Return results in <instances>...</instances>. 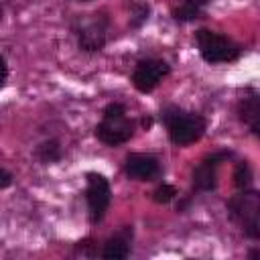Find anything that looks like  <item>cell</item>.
<instances>
[{
    "instance_id": "obj_1",
    "label": "cell",
    "mask_w": 260,
    "mask_h": 260,
    "mask_svg": "<svg viewBox=\"0 0 260 260\" xmlns=\"http://www.w3.org/2000/svg\"><path fill=\"white\" fill-rule=\"evenodd\" d=\"M228 213L240 230L252 238L260 240V191H240L228 201Z\"/></svg>"
},
{
    "instance_id": "obj_2",
    "label": "cell",
    "mask_w": 260,
    "mask_h": 260,
    "mask_svg": "<svg viewBox=\"0 0 260 260\" xmlns=\"http://www.w3.org/2000/svg\"><path fill=\"white\" fill-rule=\"evenodd\" d=\"M162 120L167 124L171 142H175L177 146H187V144L199 140L205 132V120L193 112L169 108V110H165Z\"/></svg>"
},
{
    "instance_id": "obj_3",
    "label": "cell",
    "mask_w": 260,
    "mask_h": 260,
    "mask_svg": "<svg viewBox=\"0 0 260 260\" xmlns=\"http://www.w3.org/2000/svg\"><path fill=\"white\" fill-rule=\"evenodd\" d=\"M134 134V122L126 118L122 104H108L104 110V120L95 126V136L108 146L124 144Z\"/></svg>"
},
{
    "instance_id": "obj_4",
    "label": "cell",
    "mask_w": 260,
    "mask_h": 260,
    "mask_svg": "<svg viewBox=\"0 0 260 260\" xmlns=\"http://www.w3.org/2000/svg\"><path fill=\"white\" fill-rule=\"evenodd\" d=\"M195 41H197V49L201 57L207 63H225V61H234L240 57V47L225 35L199 28L195 32Z\"/></svg>"
},
{
    "instance_id": "obj_5",
    "label": "cell",
    "mask_w": 260,
    "mask_h": 260,
    "mask_svg": "<svg viewBox=\"0 0 260 260\" xmlns=\"http://www.w3.org/2000/svg\"><path fill=\"white\" fill-rule=\"evenodd\" d=\"M85 199H87V207H89V219L93 223H98L112 199V191L110 185L106 181V177L98 175V173H87V189H85Z\"/></svg>"
},
{
    "instance_id": "obj_6",
    "label": "cell",
    "mask_w": 260,
    "mask_h": 260,
    "mask_svg": "<svg viewBox=\"0 0 260 260\" xmlns=\"http://www.w3.org/2000/svg\"><path fill=\"white\" fill-rule=\"evenodd\" d=\"M165 75H169V65L162 59H144L136 65L132 73V83L138 91L148 93L160 83Z\"/></svg>"
},
{
    "instance_id": "obj_7",
    "label": "cell",
    "mask_w": 260,
    "mask_h": 260,
    "mask_svg": "<svg viewBox=\"0 0 260 260\" xmlns=\"http://www.w3.org/2000/svg\"><path fill=\"white\" fill-rule=\"evenodd\" d=\"M124 169H126L128 177H132L136 181H152L160 173L158 160L150 154H140V152L128 154L126 162H124Z\"/></svg>"
},
{
    "instance_id": "obj_8",
    "label": "cell",
    "mask_w": 260,
    "mask_h": 260,
    "mask_svg": "<svg viewBox=\"0 0 260 260\" xmlns=\"http://www.w3.org/2000/svg\"><path fill=\"white\" fill-rule=\"evenodd\" d=\"M79 37V47L83 51H100L106 45V18H95L87 24H81L77 30Z\"/></svg>"
},
{
    "instance_id": "obj_9",
    "label": "cell",
    "mask_w": 260,
    "mask_h": 260,
    "mask_svg": "<svg viewBox=\"0 0 260 260\" xmlns=\"http://www.w3.org/2000/svg\"><path fill=\"white\" fill-rule=\"evenodd\" d=\"M228 156H230V152H217V154L203 158L199 162V167L193 171V185L201 191H211L215 187V169Z\"/></svg>"
},
{
    "instance_id": "obj_10",
    "label": "cell",
    "mask_w": 260,
    "mask_h": 260,
    "mask_svg": "<svg viewBox=\"0 0 260 260\" xmlns=\"http://www.w3.org/2000/svg\"><path fill=\"white\" fill-rule=\"evenodd\" d=\"M240 120L250 126V130L260 138V95H248L240 100L238 106Z\"/></svg>"
},
{
    "instance_id": "obj_11",
    "label": "cell",
    "mask_w": 260,
    "mask_h": 260,
    "mask_svg": "<svg viewBox=\"0 0 260 260\" xmlns=\"http://www.w3.org/2000/svg\"><path fill=\"white\" fill-rule=\"evenodd\" d=\"M207 4H209V0H183L177 8H173V18L175 20H183V22L195 20L203 12V8Z\"/></svg>"
},
{
    "instance_id": "obj_12",
    "label": "cell",
    "mask_w": 260,
    "mask_h": 260,
    "mask_svg": "<svg viewBox=\"0 0 260 260\" xmlns=\"http://www.w3.org/2000/svg\"><path fill=\"white\" fill-rule=\"evenodd\" d=\"M128 254H130V244H128V238H124V236L110 238L104 244V250H102V256L108 258V260H122Z\"/></svg>"
},
{
    "instance_id": "obj_13",
    "label": "cell",
    "mask_w": 260,
    "mask_h": 260,
    "mask_svg": "<svg viewBox=\"0 0 260 260\" xmlns=\"http://www.w3.org/2000/svg\"><path fill=\"white\" fill-rule=\"evenodd\" d=\"M37 156L43 160V162H55L61 158V146L57 140H47L43 144L37 146Z\"/></svg>"
},
{
    "instance_id": "obj_14",
    "label": "cell",
    "mask_w": 260,
    "mask_h": 260,
    "mask_svg": "<svg viewBox=\"0 0 260 260\" xmlns=\"http://www.w3.org/2000/svg\"><path fill=\"white\" fill-rule=\"evenodd\" d=\"M250 183H252V171H250L248 162L242 160V162H238V167L234 171V185L238 189H246Z\"/></svg>"
},
{
    "instance_id": "obj_15",
    "label": "cell",
    "mask_w": 260,
    "mask_h": 260,
    "mask_svg": "<svg viewBox=\"0 0 260 260\" xmlns=\"http://www.w3.org/2000/svg\"><path fill=\"white\" fill-rule=\"evenodd\" d=\"M175 195H177L175 187H171V185H160V187L154 191V201H156V203H169Z\"/></svg>"
},
{
    "instance_id": "obj_16",
    "label": "cell",
    "mask_w": 260,
    "mask_h": 260,
    "mask_svg": "<svg viewBox=\"0 0 260 260\" xmlns=\"http://www.w3.org/2000/svg\"><path fill=\"white\" fill-rule=\"evenodd\" d=\"M0 179H2V181H0V187H2V189H6V187L12 183V175H10L6 169L0 171Z\"/></svg>"
},
{
    "instance_id": "obj_17",
    "label": "cell",
    "mask_w": 260,
    "mask_h": 260,
    "mask_svg": "<svg viewBox=\"0 0 260 260\" xmlns=\"http://www.w3.org/2000/svg\"><path fill=\"white\" fill-rule=\"evenodd\" d=\"M250 258H260V250H252L250 252Z\"/></svg>"
},
{
    "instance_id": "obj_18",
    "label": "cell",
    "mask_w": 260,
    "mask_h": 260,
    "mask_svg": "<svg viewBox=\"0 0 260 260\" xmlns=\"http://www.w3.org/2000/svg\"><path fill=\"white\" fill-rule=\"evenodd\" d=\"M83 2H85V0H83Z\"/></svg>"
}]
</instances>
